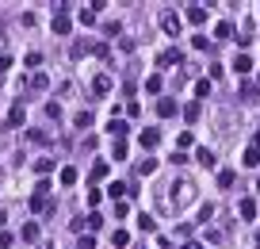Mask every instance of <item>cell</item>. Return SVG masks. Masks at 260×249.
<instances>
[{
    "label": "cell",
    "mask_w": 260,
    "mask_h": 249,
    "mask_svg": "<svg viewBox=\"0 0 260 249\" xmlns=\"http://www.w3.org/2000/svg\"><path fill=\"white\" fill-rule=\"evenodd\" d=\"M199 115H203V103H199V100H191L188 108H184V119H188V123H195Z\"/></svg>",
    "instance_id": "obj_15"
},
{
    "label": "cell",
    "mask_w": 260,
    "mask_h": 249,
    "mask_svg": "<svg viewBox=\"0 0 260 249\" xmlns=\"http://www.w3.org/2000/svg\"><path fill=\"white\" fill-rule=\"evenodd\" d=\"M138 230H146V234H153V230H157V223H153V215H138Z\"/></svg>",
    "instance_id": "obj_25"
},
{
    "label": "cell",
    "mask_w": 260,
    "mask_h": 249,
    "mask_svg": "<svg viewBox=\"0 0 260 249\" xmlns=\"http://www.w3.org/2000/svg\"><path fill=\"white\" fill-rule=\"evenodd\" d=\"M165 192H172V196H161L165 211H184V207L195 203V196H199V188H195V181H191V176H176Z\"/></svg>",
    "instance_id": "obj_1"
},
{
    "label": "cell",
    "mask_w": 260,
    "mask_h": 249,
    "mask_svg": "<svg viewBox=\"0 0 260 249\" xmlns=\"http://www.w3.org/2000/svg\"><path fill=\"white\" fill-rule=\"evenodd\" d=\"M107 172H111V169H107V165H104V161H96V165H92V181H104Z\"/></svg>",
    "instance_id": "obj_31"
},
{
    "label": "cell",
    "mask_w": 260,
    "mask_h": 249,
    "mask_svg": "<svg viewBox=\"0 0 260 249\" xmlns=\"http://www.w3.org/2000/svg\"><path fill=\"white\" fill-rule=\"evenodd\" d=\"M188 23H207V8H203V4H188Z\"/></svg>",
    "instance_id": "obj_8"
},
{
    "label": "cell",
    "mask_w": 260,
    "mask_h": 249,
    "mask_svg": "<svg viewBox=\"0 0 260 249\" xmlns=\"http://www.w3.org/2000/svg\"><path fill=\"white\" fill-rule=\"evenodd\" d=\"M23 241H38V226L35 223H23Z\"/></svg>",
    "instance_id": "obj_30"
},
{
    "label": "cell",
    "mask_w": 260,
    "mask_h": 249,
    "mask_svg": "<svg viewBox=\"0 0 260 249\" xmlns=\"http://www.w3.org/2000/svg\"><path fill=\"white\" fill-rule=\"evenodd\" d=\"M230 34H234V27H230V23H218L214 27V39H230Z\"/></svg>",
    "instance_id": "obj_33"
},
{
    "label": "cell",
    "mask_w": 260,
    "mask_h": 249,
    "mask_svg": "<svg viewBox=\"0 0 260 249\" xmlns=\"http://www.w3.org/2000/svg\"><path fill=\"white\" fill-rule=\"evenodd\" d=\"M184 54L176 50V46H168V50H161V58H157V65H180Z\"/></svg>",
    "instance_id": "obj_6"
},
{
    "label": "cell",
    "mask_w": 260,
    "mask_h": 249,
    "mask_svg": "<svg viewBox=\"0 0 260 249\" xmlns=\"http://www.w3.org/2000/svg\"><path fill=\"white\" fill-rule=\"evenodd\" d=\"M256 249H260V234H256Z\"/></svg>",
    "instance_id": "obj_41"
},
{
    "label": "cell",
    "mask_w": 260,
    "mask_h": 249,
    "mask_svg": "<svg viewBox=\"0 0 260 249\" xmlns=\"http://www.w3.org/2000/svg\"><path fill=\"white\" fill-rule=\"evenodd\" d=\"M23 115H27V103L16 100V103H12V112H8V127H19V123H23Z\"/></svg>",
    "instance_id": "obj_7"
},
{
    "label": "cell",
    "mask_w": 260,
    "mask_h": 249,
    "mask_svg": "<svg viewBox=\"0 0 260 249\" xmlns=\"http://www.w3.org/2000/svg\"><path fill=\"white\" fill-rule=\"evenodd\" d=\"M12 241H16V238H12V234H8V230L0 234V249H12Z\"/></svg>",
    "instance_id": "obj_37"
},
{
    "label": "cell",
    "mask_w": 260,
    "mask_h": 249,
    "mask_svg": "<svg viewBox=\"0 0 260 249\" xmlns=\"http://www.w3.org/2000/svg\"><path fill=\"white\" fill-rule=\"evenodd\" d=\"M77 19H80L84 27H92V23H96V12H92V8H80V12H77Z\"/></svg>",
    "instance_id": "obj_28"
},
{
    "label": "cell",
    "mask_w": 260,
    "mask_h": 249,
    "mask_svg": "<svg viewBox=\"0 0 260 249\" xmlns=\"http://www.w3.org/2000/svg\"><path fill=\"white\" fill-rule=\"evenodd\" d=\"M107 130H111V138H115V142H122V138L130 134V127H126L122 119H111V123H107Z\"/></svg>",
    "instance_id": "obj_10"
},
{
    "label": "cell",
    "mask_w": 260,
    "mask_h": 249,
    "mask_svg": "<svg viewBox=\"0 0 260 249\" xmlns=\"http://www.w3.org/2000/svg\"><path fill=\"white\" fill-rule=\"evenodd\" d=\"M46 85H50V77H46V73H35V77L27 81V88H35V92H42Z\"/></svg>",
    "instance_id": "obj_20"
},
{
    "label": "cell",
    "mask_w": 260,
    "mask_h": 249,
    "mask_svg": "<svg viewBox=\"0 0 260 249\" xmlns=\"http://www.w3.org/2000/svg\"><path fill=\"white\" fill-rule=\"evenodd\" d=\"M111 245L126 249V245H130V234H126V230H115V234H111Z\"/></svg>",
    "instance_id": "obj_24"
},
{
    "label": "cell",
    "mask_w": 260,
    "mask_h": 249,
    "mask_svg": "<svg viewBox=\"0 0 260 249\" xmlns=\"http://www.w3.org/2000/svg\"><path fill=\"white\" fill-rule=\"evenodd\" d=\"M12 65V58H0V73H4V69H8Z\"/></svg>",
    "instance_id": "obj_38"
},
{
    "label": "cell",
    "mask_w": 260,
    "mask_h": 249,
    "mask_svg": "<svg viewBox=\"0 0 260 249\" xmlns=\"http://www.w3.org/2000/svg\"><path fill=\"white\" fill-rule=\"evenodd\" d=\"M195 96H199V100H203V96H210V81H207V77L195 81Z\"/></svg>",
    "instance_id": "obj_29"
},
{
    "label": "cell",
    "mask_w": 260,
    "mask_h": 249,
    "mask_svg": "<svg viewBox=\"0 0 260 249\" xmlns=\"http://www.w3.org/2000/svg\"><path fill=\"white\" fill-rule=\"evenodd\" d=\"M161 31H165L168 39H180V31H184V19L176 16V12H161Z\"/></svg>",
    "instance_id": "obj_2"
},
{
    "label": "cell",
    "mask_w": 260,
    "mask_h": 249,
    "mask_svg": "<svg viewBox=\"0 0 260 249\" xmlns=\"http://www.w3.org/2000/svg\"><path fill=\"white\" fill-rule=\"evenodd\" d=\"M146 92H161V77H157V73H153V77H146Z\"/></svg>",
    "instance_id": "obj_34"
},
{
    "label": "cell",
    "mask_w": 260,
    "mask_h": 249,
    "mask_svg": "<svg viewBox=\"0 0 260 249\" xmlns=\"http://www.w3.org/2000/svg\"><path fill=\"white\" fill-rule=\"evenodd\" d=\"M237 215H241L245 223H252V219H256V199H249V196H245L241 203H237Z\"/></svg>",
    "instance_id": "obj_5"
},
{
    "label": "cell",
    "mask_w": 260,
    "mask_h": 249,
    "mask_svg": "<svg viewBox=\"0 0 260 249\" xmlns=\"http://www.w3.org/2000/svg\"><path fill=\"white\" fill-rule=\"evenodd\" d=\"M195 161H199L203 169H214V154H210L207 146H199V150H195Z\"/></svg>",
    "instance_id": "obj_12"
},
{
    "label": "cell",
    "mask_w": 260,
    "mask_h": 249,
    "mask_svg": "<svg viewBox=\"0 0 260 249\" xmlns=\"http://www.w3.org/2000/svg\"><path fill=\"white\" fill-rule=\"evenodd\" d=\"M100 226H104V219H100V215H96V211H92V215H84V219H77V223H73V230H80V234H96V230H100Z\"/></svg>",
    "instance_id": "obj_3"
},
{
    "label": "cell",
    "mask_w": 260,
    "mask_h": 249,
    "mask_svg": "<svg viewBox=\"0 0 260 249\" xmlns=\"http://www.w3.org/2000/svg\"><path fill=\"white\" fill-rule=\"evenodd\" d=\"M241 96H245V103H256V100H260V88H256V85H245Z\"/></svg>",
    "instance_id": "obj_23"
},
{
    "label": "cell",
    "mask_w": 260,
    "mask_h": 249,
    "mask_svg": "<svg viewBox=\"0 0 260 249\" xmlns=\"http://www.w3.org/2000/svg\"><path fill=\"white\" fill-rule=\"evenodd\" d=\"M252 150H260V130H256V134H252Z\"/></svg>",
    "instance_id": "obj_40"
},
{
    "label": "cell",
    "mask_w": 260,
    "mask_h": 249,
    "mask_svg": "<svg viewBox=\"0 0 260 249\" xmlns=\"http://www.w3.org/2000/svg\"><path fill=\"white\" fill-rule=\"evenodd\" d=\"M153 169H157V157H149V154H146V157L138 161V176H149Z\"/></svg>",
    "instance_id": "obj_19"
},
{
    "label": "cell",
    "mask_w": 260,
    "mask_h": 249,
    "mask_svg": "<svg viewBox=\"0 0 260 249\" xmlns=\"http://www.w3.org/2000/svg\"><path fill=\"white\" fill-rule=\"evenodd\" d=\"M176 146H180V150H188V146H191V130H184V134L176 138Z\"/></svg>",
    "instance_id": "obj_36"
},
{
    "label": "cell",
    "mask_w": 260,
    "mask_h": 249,
    "mask_svg": "<svg viewBox=\"0 0 260 249\" xmlns=\"http://www.w3.org/2000/svg\"><path fill=\"white\" fill-rule=\"evenodd\" d=\"M138 142H142V150L149 154V150H157V142H161V130H157V127H146V130L138 134Z\"/></svg>",
    "instance_id": "obj_4"
},
{
    "label": "cell",
    "mask_w": 260,
    "mask_h": 249,
    "mask_svg": "<svg viewBox=\"0 0 260 249\" xmlns=\"http://www.w3.org/2000/svg\"><path fill=\"white\" fill-rule=\"evenodd\" d=\"M157 115H161V119H172L176 115V100H161L157 103Z\"/></svg>",
    "instance_id": "obj_16"
},
{
    "label": "cell",
    "mask_w": 260,
    "mask_h": 249,
    "mask_svg": "<svg viewBox=\"0 0 260 249\" xmlns=\"http://www.w3.org/2000/svg\"><path fill=\"white\" fill-rule=\"evenodd\" d=\"M73 123H77L80 130H88V127H92V123H96V115H92V112H88V108H84V112H77V115H73Z\"/></svg>",
    "instance_id": "obj_14"
},
{
    "label": "cell",
    "mask_w": 260,
    "mask_h": 249,
    "mask_svg": "<svg viewBox=\"0 0 260 249\" xmlns=\"http://www.w3.org/2000/svg\"><path fill=\"white\" fill-rule=\"evenodd\" d=\"M234 69H237V73H241V77H245V73H249V69H252V58H249V54H237Z\"/></svg>",
    "instance_id": "obj_21"
},
{
    "label": "cell",
    "mask_w": 260,
    "mask_h": 249,
    "mask_svg": "<svg viewBox=\"0 0 260 249\" xmlns=\"http://www.w3.org/2000/svg\"><path fill=\"white\" fill-rule=\"evenodd\" d=\"M111 88H115V85H111V77H107V73H100V77L92 81V92H96V96H107Z\"/></svg>",
    "instance_id": "obj_9"
},
{
    "label": "cell",
    "mask_w": 260,
    "mask_h": 249,
    "mask_svg": "<svg viewBox=\"0 0 260 249\" xmlns=\"http://www.w3.org/2000/svg\"><path fill=\"white\" fill-rule=\"evenodd\" d=\"M214 215H218V207H214V203H207V207H203V211H199V223L207 226V223H210V219H214Z\"/></svg>",
    "instance_id": "obj_26"
},
{
    "label": "cell",
    "mask_w": 260,
    "mask_h": 249,
    "mask_svg": "<svg viewBox=\"0 0 260 249\" xmlns=\"http://www.w3.org/2000/svg\"><path fill=\"white\" fill-rule=\"evenodd\" d=\"M184 249H203V245H199V241H184Z\"/></svg>",
    "instance_id": "obj_39"
},
{
    "label": "cell",
    "mask_w": 260,
    "mask_h": 249,
    "mask_svg": "<svg viewBox=\"0 0 260 249\" xmlns=\"http://www.w3.org/2000/svg\"><path fill=\"white\" fill-rule=\"evenodd\" d=\"M69 16H65V12H61V16H54V34H69Z\"/></svg>",
    "instance_id": "obj_17"
},
{
    "label": "cell",
    "mask_w": 260,
    "mask_h": 249,
    "mask_svg": "<svg viewBox=\"0 0 260 249\" xmlns=\"http://www.w3.org/2000/svg\"><path fill=\"white\" fill-rule=\"evenodd\" d=\"M256 192H260V181H256Z\"/></svg>",
    "instance_id": "obj_42"
},
{
    "label": "cell",
    "mask_w": 260,
    "mask_h": 249,
    "mask_svg": "<svg viewBox=\"0 0 260 249\" xmlns=\"http://www.w3.org/2000/svg\"><path fill=\"white\" fill-rule=\"evenodd\" d=\"M77 249H96V238H92V234H80V241H77Z\"/></svg>",
    "instance_id": "obj_35"
},
{
    "label": "cell",
    "mask_w": 260,
    "mask_h": 249,
    "mask_svg": "<svg viewBox=\"0 0 260 249\" xmlns=\"http://www.w3.org/2000/svg\"><path fill=\"white\" fill-rule=\"evenodd\" d=\"M241 165H245V169H256V165H260V150H245V154H241Z\"/></svg>",
    "instance_id": "obj_13"
},
{
    "label": "cell",
    "mask_w": 260,
    "mask_h": 249,
    "mask_svg": "<svg viewBox=\"0 0 260 249\" xmlns=\"http://www.w3.org/2000/svg\"><path fill=\"white\" fill-rule=\"evenodd\" d=\"M107 192H111V199H115V203H119V199L126 196L130 188H126V184H119V181H115V184H111V188H107Z\"/></svg>",
    "instance_id": "obj_27"
},
{
    "label": "cell",
    "mask_w": 260,
    "mask_h": 249,
    "mask_svg": "<svg viewBox=\"0 0 260 249\" xmlns=\"http://www.w3.org/2000/svg\"><path fill=\"white\" fill-rule=\"evenodd\" d=\"M50 169H54V161H50V157H38V161H35V172H42V176H46Z\"/></svg>",
    "instance_id": "obj_32"
},
{
    "label": "cell",
    "mask_w": 260,
    "mask_h": 249,
    "mask_svg": "<svg viewBox=\"0 0 260 249\" xmlns=\"http://www.w3.org/2000/svg\"><path fill=\"white\" fill-rule=\"evenodd\" d=\"M234 181H237L234 169H222V172H218V184H222V188H234Z\"/></svg>",
    "instance_id": "obj_22"
},
{
    "label": "cell",
    "mask_w": 260,
    "mask_h": 249,
    "mask_svg": "<svg viewBox=\"0 0 260 249\" xmlns=\"http://www.w3.org/2000/svg\"><path fill=\"white\" fill-rule=\"evenodd\" d=\"M77 176H80V172H77V169H73V165H65V169H61V172H58V181H61V184H65V188H73V184H77Z\"/></svg>",
    "instance_id": "obj_11"
},
{
    "label": "cell",
    "mask_w": 260,
    "mask_h": 249,
    "mask_svg": "<svg viewBox=\"0 0 260 249\" xmlns=\"http://www.w3.org/2000/svg\"><path fill=\"white\" fill-rule=\"evenodd\" d=\"M31 211H38V215H42V211H50V196H31Z\"/></svg>",
    "instance_id": "obj_18"
}]
</instances>
